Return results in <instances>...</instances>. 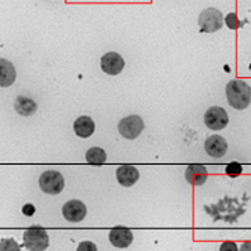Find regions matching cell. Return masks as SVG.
I'll return each mask as SVG.
<instances>
[{"label":"cell","mask_w":251,"mask_h":251,"mask_svg":"<svg viewBox=\"0 0 251 251\" xmlns=\"http://www.w3.org/2000/svg\"><path fill=\"white\" fill-rule=\"evenodd\" d=\"M95 123L88 116H81L77 118L74 123V131L76 136L80 138H89L95 132Z\"/></svg>","instance_id":"cell-14"},{"label":"cell","mask_w":251,"mask_h":251,"mask_svg":"<svg viewBox=\"0 0 251 251\" xmlns=\"http://www.w3.org/2000/svg\"><path fill=\"white\" fill-rule=\"evenodd\" d=\"M62 215L70 222H79L87 215V207L79 200H71L62 207Z\"/></svg>","instance_id":"cell-8"},{"label":"cell","mask_w":251,"mask_h":251,"mask_svg":"<svg viewBox=\"0 0 251 251\" xmlns=\"http://www.w3.org/2000/svg\"><path fill=\"white\" fill-rule=\"evenodd\" d=\"M49 245V235L43 228H30L24 233V246L29 251H45Z\"/></svg>","instance_id":"cell-2"},{"label":"cell","mask_w":251,"mask_h":251,"mask_svg":"<svg viewBox=\"0 0 251 251\" xmlns=\"http://www.w3.org/2000/svg\"><path fill=\"white\" fill-rule=\"evenodd\" d=\"M35 209L31 204H26L24 208H23V212L25 215L26 216H32L34 214Z\"/></svg>","instance_id":"cell-22"},{"label":"cell","mask_w":251,"mask_h":251,"mask_svg":"<svg viewBox=\"0 0 251 251\" xmlns=\"http://www.w3.org/2000/svg\"><path fill=\"white\" fill-rule=\"evenodd\" d=\"M198 24L201 31L207 33L215 32L223 26V15L217 8L209 7L200 13Z\"/></svg>","instance_id":"cell-3"},{"label":"cell","mask_w":251,"mask_h":251,"mask_svg":"<svg viewBox=\"0 0 251 251\" xmlns=\"http://www.w3.org/2000/svg\"><path fill=\"white\" fill-rule=\"evenodd\" d=\"M145 128L144 121L140 116L131 115L122 119L118 125V130L120 134L129 140L137 139Z\"/></svg>","instance_id":"cell-4"},{"label":"cell","mask_w":251,"mask_h":251,"mask_svg":"<svg viewBox=\"0 0 251 251\" xmlns=\"http://www.w3.org/2000/svg\"><path fill=\"white\" fill-rule=\"evenodd\" d=\"M204 148L209 156L219 159L227 153L228 144L223 137L219 135H213L205 141Z\"/></svg>","instance_id":"cell-10"},{"label":"cell","mask_w":251,"mask_h":251,"mask_svg":"<svg viewBox=\"0 0 251 251\" xmlns=\"http://www.w3.org/2000/svg\"><path fill=\"white\" fill-rule=\"evenodd\" d=\"M100 68L102 72L110 75H117L122 73L125 68L124 58L115 51L103 54L100 58Z\"/></svg>","instance_id":"cell-7"},{"label":"cell","mask_w":251,"mask_h":251,"mask_svg":"<svg viewBox=\"0 0 251 251\" xmlns=\"http://www.w3.org/2000/svg\"><path fill=\"white\" fill-rule=\"evenodd\" d=\"M76 251H98V248L92 241H82L77 246Z\"/></svg>","instance_id":"cell-20"},{"label":"cell","mask_w":251,"mask_h":251,"mask_svg":"<svg viewBox=\"0 0 251 251\" xmlns=\"http://www.w3.org/2000/svg\"><path fill=\"white\" fill-rule=\"evenodd\" d=\"M225 25L229 29H238L243 26V23L237 17L236 13L230 12L225 16Z\"/></svg>","instance_id":"cell-18"},{"label":"cell","mask_w":251,"mask_h":251,"mask_svg":"<svg viewBox=\"0 0 251 251\" xmlns=\"http://www.w3.org/2000/svg\"><path fill=\"white\" fill-rule=\"evenodd\" d=\"M204 123L207 128L213 131L224 129L229 123V118L226 111L221 107L209 108L204 115Z\"/></svg>","instance_id":"cell-6"},{"label":"cell","mask_w":251,"mask_h":251,"mask_svg":"<svg viewBox=\"0 0 251 251\" xmlns=\"http://www.w3.org/2000/svg\"><path fill=\"white\" fill-rule=\"evenodd\" d=\"M39 186L44 192L56 195L64 189L65 179L57 171H46L45 173L41 174L39 178Z\"/></svg>","instance_id":"cell-5"},{"label":"cell","mask_w":251,"mask_h":251,"mask_svg":"<svg viewBox=\"0 0 251 251\" xmlns=\"http://www.w3.org/2000/svg\"><path fill=\"white\" fill-rule=\"evenodd\" d=\"M16 78V71L10 61L0 58V87L7 88L13 85Z\"/></svg>","instance_id":"cell-13"},{"label":"cell","mask_w":251,"mask_h":251,"mask_svg":"<svg viewBox=\"0 0 251 251\" xmlns=\"http://www.w3.org/2000/svg\"><path fill=\"white\" fill-rule=\"evenodd\" d=\"M219 251H238V247L234 241H224L221 243Z\"/></svg>","instance_id":"cell-21"},{"label":"cell","mask_w":251,"mask_h":251,"mask_svg":"<svg viewBox=\"0 0 251 251\" xmlns=\"http://www.w3.org/2000/svg\"><path fill=\"white\" fill-rule=\"evenodd\" d=\"M109 239L112 245L117 248H127L133 243L134 235L129 228L117 226L110 231Z\"/></svg>","instance_id":"cell-9"},{"label":"cell","mask_w":251,"mask_h":251,"mask_svg":"<svg viewBox=\"0 0 251 251\" xmlns=\"http://www.w3.org/2000/svg\"><path fill=\"white\" fill-rule=\"evenodd\" d=\"M86 159L90 165L101 166L107 161V154L103 149L100 147H93L87 152Z\"/></svg>","instance_id":"cell-16"},{"label":"cell","mask_w":251,"mask_h":251,"mask_svg":"<svg viewBox=\"0 0 251 251\" xmlns=\"http://www.w3.org/2000/svg\"><path fill=\"white\" fill-rule=\"evenodd\" d=\"M240 251H251V241H245L240 246Z\"/></svg>","instance_id":"cell-23"},{"label":"cell","mask_w":251,"mask_h":251,"mask_svg":"<svg viewBox=\"0 0 251 251\" xmlns=\"http://www.w3.org/2000/svg\"><path fill=\"white\" fill-rule=\"evenodd\" d=\"M14 106H15L16 112L19 115L26 116V117L33 115L37 109L36 103L32 99L23 97V96L17 97Z\"/></svg>","instance_id":"cell-15"},{"label":"cell","mask_w":251,"mask_h":251,"mask_svg":"<svg viewBox=\"0 0 251 251\" xmlns=\"http://www.w3.org/2000/svg\"><path fill=\"white\" fill-rule=\"evenodd\" d=\"M185 178L187 182L191 185L201 186L208 179V171L204 165H201V164L189 165L185 171Z\"/></svg>","instance_id":"cell-11"},{"label":"cell","mask_w":251,"mask_h":251,"mask_svg":"<svg viewBox=\"0 0 251 251\" xmlns=\"http://www.w3.org/2000/svg\"><path fill=\"white\" fill-rule=\"evenodd\" d=\"M226 97L232 108L245 110L251 102V88L244 80L232 79L226 86Z\"/></svg>","instance_id":"cell-1"},{"label":"cell","mask_w":251,"mask_h":251,"mask_svg":"<svg viewBox=\"0 0 251 251\" xmlns=\"http://www.w3.org/2000/svg\"><path fill=\"white\" fill-rule=\"evenodd\" d=\"M116 176L119 184L124 187H131L139 180L140 173L134 166L123 165L117 169Z\"/></svg>","instance_id":"cell-12"},{"label":"cell","mask_w":251,"mask_h":251,"mask_svg":"<svg viewBox=\"0 0 251 251\" xmlns=\"http://www.w3.org/2000/svg\"><path fill=\"white\" fill-rule=\"evenodd\" d=\"M0 251H20V246L13 238H3L0 240Z\"/></svg>","instance_id":"cell-19"},{"label":"cell","mask_w":251,"mask_h":251,"mask_svg":"<svg viewBox=\"0 0 251 251\" xmlns=\"http://www.w3.org/2000/svg\"><path fill=\"white\" fill-rule=\"evenodd\" d=\"M243 172V167L238 162H231L225 167V173L230 178H237Z\"/></svg>","instance_id":"cell-17"}]
</instances>
